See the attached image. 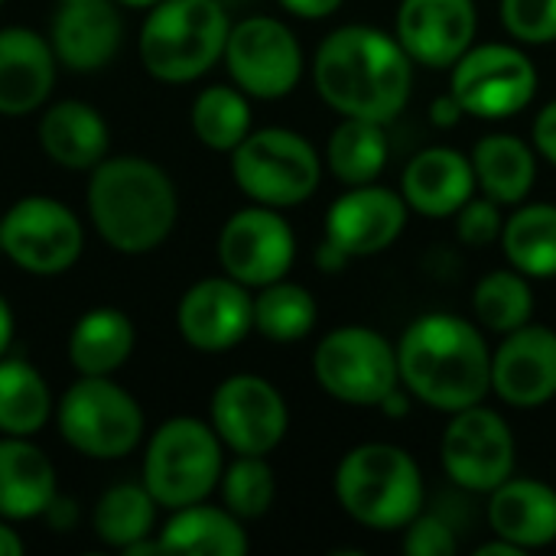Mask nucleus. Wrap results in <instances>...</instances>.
<instances>
[{
  "mask_svg": "<svg viewBox=\"0 0 556 556\" xmlns=\"http://www.w3.org/2000/svg\"><path fill=\"white\" fill-rule=\"evenodd\" d=\"M134 352V323L114 306L88 309L68 336V362L81 375H111Z\"/></svg>",
  "mask_w": 556,
  "mask_h": 556,
  "instance_id": "obj_28",
  "label": "nucleus"
},
{
  "mask_svg": "<svg viewBox=\"0 0 556 556\" xmlns=\"http://www.w3.org/2000/svg\"><path fill=\"white\" fill-rule=\"evenodd\" d=\"M0 251H3V244H0Z\"/></svg>",
  "mask_w": 556,
  "mask_h": 556,
  "instance_id": "obj_50",
  "label": "nucleus"
},
{
  "mask_svg": "<svg viewBox=\"0 0 556 556\" xmlns=\"http://www.w3.org/2000/svg\"><path fill=\"white\" fill-rule=\"evenodd\" d=\"M195 137L218 153H231L251 134V104L241 88L212 85L192 101Z\"/></svg>",
  "mask_w": 556,
  "mask_h": 556,
  "instance_id": "obj_33",
  "label": "nucleus"
},
{
  "mask_svg": "<svg viewBox=\"0 0 556 556\" xmlns=\"http://www.w3.org/2000/svg\"><path fill=\"white\" fill-rule=\"evenodd\" d=\"M316 326V300L300 283H267L254 296V329L274 342H296Z\"/></svg>",
  "mask_w": 556,
  "mask_h": 556,
  "instance_id": "obj_34",
  "label": "nucleus"
},
{
  "mask_svg": "<svg viewBox=\"0 0 556 556\" xmlns=\"http://www.w3.org/2000/svg\"><path fill=\"white\" fill-rule=\"evenodd\" d=\"M274 495H277V482H274V469L264 463V456H238L222 472L225 508L244 521L267 515L274 505Z\"/></svg>",
  "mask_w": 556,
  "mask_h": 556,
  "instance_id": "obj_36",
  "label": "nucleus"
},
{
  "mask_svg": "<svg viewBox=\"0 0 556 556\" xmlns=\"http://www.w3.org/2000/svg\"><path fill=\"white\" fill-rule=\"evenodd\" d=\"M329 169L345 186H368L388 166V137L384 124L368 117H345L326 147Z\"/></svg>",
  "mask_w": 556,
  "mask_h": 556,
  "instance_id": "obj_30",
  "label": "nucleus"
},
{
  "mask_svg": "<svg viewBox=\"0 0 556 556\" xmlns=\"http://www.w3.org/2000/svg\"><path fill=\"white\" fill-rule=\"evenodd\" d=\"M342 511L375 531H401L424 508V476L414 456L391 443H362L336 469Z\"/></svg>",
  "mask_w": 556,
  "mask_h": 556,
  "instance_id": "obj_4",
  "label": "nucleus"
},
{
  "mask_svg": "<svg viewBox=\"0 0 556 556\" xmlns=\"http://www.w3.org/2000/svg\"><path fill=\"white\" fill-rule=\"evenodd\" d=\"M176 323L192 349L228 352L254 329V296L231 277H208L186 290Z\"/></svg>",
  "mask_w": 556,
  "mask_h": 556,
  "instance_id": "obj_16",
  "label": "nucleus"
},
{
  "mask_svg": "<svg viewBox=\"0 0 556 556\" xmlns=\"http://www.w3.org/2000/svg\"><path fill=\"white\" fill-rule=\"evenodd\" d=\"M446 476L466 492H495L515 472L511 427L489 407L456 410L440 443Z\"/></svg>",
  "mask_w": 556,
  "mask_h": 556,
  "instance_id": "obj_13",
  "label": "nucleus"
},
{
  "mask_svg": "<svg viewBox=\"0 0 556 556\" xmlns=\"http://www.w3.org/2000/svg\"><path fill=\"white\" fill-rule=\"evenodd\" d=\"M280 7L303 20H323V16H332L342 7V0H280Z\"/></svg>",
  "mask_w": 556,
  "mask_h": 556,
  "instance_id": "obj_41",
  "label": "nucleus"
},
{
  "mask_svg": "<svg viewBox=\"0 0 556 556\" xmlns=\"http://www.w3.org/2000/svg\"><path fill=\"white\" fill-rule=\"evenodd\" d=\"M228 33L222 0H160L140 29V62L160 81H192L225 55Z\"/></svg>",
  "mask_w": 556,
  "mask_h": 556,
  "instance_id": "obj_5",
  "label": "nucleus"
},
{
  "mask_svg": "<svg viewBox=\"0 0 556 556\" xmlns=\"http://www.w3.org/2000/svg\"><path fill=\"white\" fill-rule=\"evenodd\" d=\"M0 3H3V0H0Z\"/></svg>",
  "mask_w": 556,
  "mask_h": 556,
  "instance_id": "obj_51",
  "label": "nucleus"
},
{
  "mask_svg": "<svg viewBox=\"0 0 556 556\" xmlns=\"http://www.w3.org/2000/svg\"><path fill=\"white\" fill-rule=\"evenodd\" d=\"M222 59L235 85L264 101L290 94L303 75V49L296 36L274 16H248L235 23Z\"/></svg>",
  "mask_w": 556,
  "mask_h": 556,
  "instance_id": "obj_12",
  "label": "nucleus"
},
{
  "mask_svg": "<svg viewBox=\"0 0 556 556\" xmlns=\"http://www.w3.org/2000/svg\"><path fill=\"white\" fill-rule=\"evenodd\" d=\"M231 176L257 205L290 208L306 202L323 176L316 147L287 127L251 130L231 150Z\"/></svg>",
  "mask_w": 556,
  "mask_h": 556,
  "instance_id": "obj_7",
  "label": "nucleus"
},
{
  "mask_svg": "<svg viewBox=\"0 0 556 556\" xmlns=\"http://www.w3.org/2000/svg\"><path fill=\"white\" fill-rule=\"evenodd\" d=\"M88 215L114 251L147 254L160 248L176 225V186L153 160H101L88 179Z\"/></svg>",
  "mask_w": 556,
  "mask_h": 556,
  "instance_id": "obj_3",
  "label": "nucleus"
},
{
  "mask_svg": "<svg viewBox=\"0 0 556 556\" xmlns=\"http://www.w3.org/2000/svg\"><path fill=\"white\" fill-rule=\"evenodd\" d=\"M407 228L404 195L384 186H352L329 205L326 238L349 257H371L388 251Z\"/></svg>",
  "mask_w": 556,
  "mask_h": 556,
  "instance_id": "obj_18",
  "label": "nucleus"
},
{
  "mask_svg": "<svg viewBox=\"0 0 556 556\" xmlns=\"http://www.w3.org/2000/svg\"><path fill=\"white\" fill-rule=\"evenodd\" d=\"M59 3H75V0H59Z\"/></svg>",
  "mask_w": 556,
  "mask_h": 556,
  "instance_id": "obj_49",
  "label": "nucleus"
},
{
  "mask_svg": "<svg viewBox=\"0 0 556 556\" xmlns=\"http://www.w3.org/2000/svg\"><path fill=\"white\" fill-rule=\"evenodd\" d=\"M39 143L65 169H94L108 153V124L85 101H59L39 117Z\"/></svg>",
  "mask_w": 556,
  "mask_h": 556,
  "instance_id": "obj_25",
  "label": "nucleus"
},
{
  "mask_svg": "<svg viewBox=\"0 0 556 556\" xmlns=\"http://www.w3.org/2000/svg\"><path fill=\"white\" fill-rule=\"evenodd\" d=\"M287 424L283 394L257 375H235L212 394V427L238 456H267L287 437Z\"/></svg>",
  "mask_w": 556,
  "mask_h": 556,
  "instance_id": "obj_14",
  "label": "nucleus"
},
{
  "mask_svg": "<svg viewBox=\"0 0 556 556\" xmlns=\"http://www.w3.org/2000/svg\"><path fill=\"white\" fill-rule=\"evenodd\" d=\"M502 248L511 267L525 277H556V205L534 202L518 208L502 228Z\"/></svg>",
  "mask_w": 556,
  "mask_h": 556,
  "instance_id": "obj_29",
  "label": "nucleus"
},
{
  "mask_svg": "<svg viewBox=\"0 0 556 556\" xmlns=\"http://www.w3.org/2000/svg\"><path fill=\"white\" fill-rule=\"evenodd\" d=\"M456 101L466 114L502 121L531 104L538 94V68L534 62L505 42L472 46L453 65V88Z\"/></svg>",
  "mask_w": 556,
  "mask_h": 556,
  "instance_id": "obj_11",
  "label": "nucleus"
},
{
  "mask_svg": "<svg viewBox=\"0 0 556 556\" xmlns=\"http://www.w3.org/2000/svg\"><path fill=\"white\" fill-rule=\"evenodd\" d=\"M160 551L186 556H244L248 534L241 528V518L228 508L195 502L176 508L169 525L160 531Z\"/></svg>",
  "mask_w": 556,
  "mask_h": 556,
  "instance_id": "obj_26",
  "label": "nucleus"
},
{
  "mask_svg": "<svg viewBox=\"0 0 556 556\" xmlns=\"http://www.w3.org/2000/svg\"><path fill=\"white\" fill-rule=\"evenodd\" d=\"M222 440L212 424L195 417L166 420L143 453V485L156 505L176 511L205 502L222 482Z\"/></svg>",
  "mask_w": 556,
  "mask_h": 556,
  "instance_id": "obj_6",
  "label": "nucleus"
},
{
  "mask_svg": "<svg viewBox=\"0 0 556 556\" xmlns=\"http://www.w3.org/2000/svg\"><path fill=\"white\" fill-rule=\"evenodd\" d=\"M469 160H472V169H476V182L498 205L525 202L534 179H538V156L515 134H489V137H482Z\"/></svg>",
  "mask_w": 556,
  "mask_h": 556,
  "instance_id": "obj_27",
  "label": "nucleus"
},
{
  "mask_svg": "<svg viewBox=\"0 0 556 556\" xmlns=\"http://www.w3.org/2000/svg\"><path fill=\"white\" fill-rule=\"evenodd\" d=\"M378 407H381L388 417H404V414L410 410V401H407V394H401V391L394 388V391H391V394H388V397H384Z\"/></svg>",
  "mask_w": 556,
  "mask_h": 556,
  "instance_id": "obj_44",
  "label": "nucleus"
},
{
  "mask_svg": "<svg viewBox=\"0 0 556 556\" xmlns=\"http://www.w3.org/2000/svg\"><path fill=\"white\" fill-rule=\"evenodd\" d=\"M3 254L36 277L65 274L81 257V222L75 212L46 195H26L0 218Z\"/></svg>",
  "mask_w": 556,
  "mask_h": 556,
  "instance_id": "obj_10",
  "label": "nucleus"
},
{
  "mask_svg": "<svg viewBox=\"0 0 556 556\" xmlns=\"http://www.w3.org/2000/svg\"><path fill=\"white\" fill-rule=\"evenodd\" d=\"M296 257V238L283 215L270 205L235 212L218 235V261L225 274L244 287H267L287 277Z\"/></svg>",
  "mask_w": 556,
  "mask_h": 556,
  "instance_id": "obj_15",
  "label": "nucleus"
},
{
  "mask_svg": "<svg viewBox=\"0 0 556 556\" xmlns=\"http://www.w3.org/2000/svg\"><path fill=\"white\" fill-rule=\"evenodd\" d=\"M502 23L521 42H556V0H502Z\"/></svg>",
  "mask_w": 556,
  "mask_h": 556,
  "instance_id": "obj_37",
  "label": "nucleus"
},
{
  "mask_svg": "<svg viewBox=\"0 0 556 556\" xmlns=\"http://www.w3.org/2000/svg\"><path fill=\"white\" fill-rule=\"evenodd\" d=\"M55 502V469L29 437L0 440V518L29 521Z\"/></svg>",
  "mask_w": 556,
  "mask_h": 556,
  "instance_id": "obj_24",
  "label": "nucleus"
},
{
  "mask_svg": "<svg viewBox=\"0 0 556 556\" xmlns=\"http://www.w3.org/2000/svg\"><path fill=\"white\" fill-rule=\"evenodd\" d=\"M525 551L521 547H515V544H508V541H495V544H482L479 551H476V556H521Z\"/></svg>",
  "mask_w": 556,
  "mask_h": 556,
  "instance_id": "obj_47",
  "label": "nucleus"
},
{
  "mask_svg": "<svg viewBox=\"0 0 556 556\" xmlns=\"http://www.w3.org/2000/svg\"><path fill=\"white\" fill-rule=\"evenodd\" d=\"M114 3H121V7H137V10H143V7H156L160 0H114Z\"/></svg>",
  "mask_w": 556,
  "mask_h": 556,
  "instance_id": "obj_48",
  "label": "nucleus"
},
{
  "mask_svg": "<svg viewBox=\"0 0 556 556\" xmlns=\"http://www.w3.org/2000/svg\"><path fill=\"white\" fill-rule=\"evenodd\" d=\"M397 365L407 394L443 414L482 404L492 391V352L463 316L427 313L414 319L401 336Z\"/></svg>",
  "mask_w": 556,
  "mask_h": 556,
  "instance_id": "obj_2",
  "label": "nucleus"
},
{
  "mask_svg": "<svg viewBox=\"0 0 556 556\" xmlns=\"http://www.w3.org/2000/svg\"><path fill=\"white\" fill-rule=\"evenodd\" d=\"M472 0H404L397 10V42L427 68H453L476 36Z\"/></svg>",
  "mask_w": 556,
  "mask_h": 556,
  "instance_id": "obj_17",
  "label": "nucleus"
},
{
  "mask_svg": "<svg viewBox=\"0 0 556 556\" xmlns=\"http://www.w3.org/2000/svg\"><path fill=\"white\" fill-rule=\"evenodd\" d=\"M121 13L114 0H75L62 3L52 20V52L75 72L104 68L121 46Z\"/></svg>",
  "mask_w": 556,
  "mask_h": 556,
  "instance_id": "obj_20",
  "label": "nucleus"
},
{
  "mask_svg": "<svg viewBox=\"0 0 556 556\" xmlns=\"http://www.w3.org/2000/svg\"><path fill=\"white\" fill-rule=\"evenodd\" d=\"M52 414V394L42 375L23 358H0V433L33 437Z\"/></svg>",
  "mask_w": 556,
  "mask_h": 556,
  "instance_id": "obj_31",
  "label": "nucleus"
},
{
  "mask_svg": "<svg viewBox=\"0 0 556 556\" xmlns=\"http://www.w3.org/2000/svg\"><path fill=\"white\" fill-rule=\"evenodd\" d=\"M59 433L88 459H121L143 437V410L108 375H81L59 401Z\"/></svg>",
  "mask_w": 556,
  "mask_h": 556,
  "instance_id": "obj_8",
  "label": "nucleus"
},
{
  "mask_svg": "<svg viewBox=\"0 0 556 556\" xmlns=\"http://www.w3.org/2000/svg\"><path fill=\"white\" fill-rule=\"evenodd\" d=\"M10 339H13V313H10L7 300L0 296V358H3L7 349H10Z\"/></svg>",
  "mask_w": 556,
  "mask_h": 556,
  "instance_id": "obj_45",
  "label": "nucleus"
},
{
  "mask_svg": "<svg viewBox=\"0 0 556 556\" xmlns=\"http://www.w3.org/2000/svg\"><path fill=\"white\" fill-rule=\"evenodd\" d=\"M489 525L495 538L538 551L556 541V489L538 479H505L489 502Z\"/></svg>",
  "mask_w": 556,
  "mask_h": 556,
  "instance_id": "obj_23",
  "label": "nucleus"
},
{
  "mask_svg": "<svg viewBox=\"0 0 556 556\" xmlns=\"http://www.w3.org/2000/svg\"><path fill=\"white\" fill-rule=\"evenodd\" d=\"M534 147L544 160H551L556 166V101H551L534 117Z\"/></svg>",
  "mask_w": 556,
  "mask_h": 556,
  "instance_id": "obj_40",
  "label": "nucleus"
},
{
  "mask_svg": "<svg viewBox=\"0 0 556 556\" xmlns=\"http://www.w3.org/2000/svg\"><path fill=\"white\" fill-rule=\"evenodd\" d=\"M23 554V541L16 538V531H10L3 521H0V556H20Z\"/></svg>",
  "mask_w": 556,
  "mask_h": 556,
  "instance_id": "obj_46",
  "label": "nucleus"
},
{
  "mask_svg": "<svg viewBox=\"0 0 556 556\" xmlns=\"http://www.w3.org/2000/svg\"><path fill=\"white\" fill-rule=\"evenodd\" d=\"M459 114H466V111H463V104L456 101L453 91H446V94H440L433 101V124L437 127H453L459 121Z\"/></svg>",
  "mask_w": 556,
  "mask_h": 556,
  "instance_id": "obj_42",
  "label": "nucleus"
},
{
  "mask_svg": "<svg viewBox=\"0 0 556 556\" xmlns=\"http://www.w3.org/2000/svg\"><path fill=\"white\" fill-rule=\"evenodd\" d=\"M410 55L375 26H342L323 39L313 62L319 98L342 117L394 121L410 98Z\"/></svg>",
  "mask_w": 556,
  "mask_h": 556,
  "instance_id": "obj_1",
  "label": "nucleus"
},
{
  "mask_svg": "<svg viewBox=\"0 0 556 556\" xmlns=\"http://www.w3.org/2000/svg\"><path fill=\"white\" fill-rule=\"evenodd\" d=\"M456 538H453V528L437 518V515H417L410 525H407V534H404V554L410 556H453L456 554Z\"/></svg>",
  "mask_w": 556,
  "mask_h": 556,
  "instance_id": "obj_39",
  "label": "nucleus"
},
{
  "mask_svg": "<svg viewBox=\"0 0 556 556\" xmlns=\"http://www.w3.org/2000/svg\"><path fill=\"white\" fill-rule=\"evenodd\" d=\"M349 261H352V257H349L339 244H332L329 238H326V241L319 244V251H316V267L326 270V274H339Z\"/></svg>",
  "mask_w": 556,
  "mask_h": 556,
  "instance_id": "obj_43",
  "label": "nucleus"
},
{
  "mask_svg": "<svg viewBox=\"0 0 556 556\" xmlns=\"http://www.w3.org/2000/svg\"><path fill=\"white\" fill-rule=\"evenodd\" d=\"M472 306L482 326L492 332H515L534 316V290L521 270H492L476 283Z\"/></svg>",
  "mask_w": 556,
  "mask_h": 556,
  "instance_id": "obj_35",
  "label": "nucleus"
},
{
  "mask_svg": "<svg viewBox=\"0 0 556 556\" xmlns=\"http://www.w3.org/2000/svg\"><path fill=\"white\" fill-rule=\"evenodd\" d=\"M476 192V169L472 160L450 147H430L417 153L404 169V202L407 208L446 218L456 215Z\"/></svg>",
  "mask_w": 556,
  "mask_h": 556,
  "instance_id": "obj_22",
  "label": "nucleus"
},
{
  "mask_svg": "<svg viewBox=\"0 0 556 556\" xmlns=\"http://www.w3.org/2000/svg\"><path fill=\"white\" fill-rule=\"evenodd\" d=\"M313 375L336 401L352 407H378L401 384L397 349L375 329L345 326L316 345Z\"/></svg>",
  "mask_w": 556,
  "mask_h": 556,
  "instance_id": "obj_9",
  "label": "nucleus"
},
{
  "mask_svg": "<svg viewBox=\"0 0 556 556\" xmlns=\"http://www.w3.org/2000/svg\"><path fill=\"white\" fill-rule=\"evenodd\" d=\"M456 231L469 248H485L492 241L502 238V212L495 199H469L459 212H456Z\"/></svg>",
  "mask_w": 556,
  "mask_h": 556,
  "instance_id": "obj_38",
  "label": "nucleus"
},
{
  "mask_svg": "<svg viewBox=\"0 0 556 556\" xmlns=\"http://www.w3.org/2000/svg\"><path fill=\"white\" fill-rule=\"evenodd\" d=\"M492 391L511 407H544L556 397V332L521 326L492 355Z\"/></svg>",
  "mask_w": 556,
  "mask_h": 556,
  "instance_id": "obj_19",
  "label": "nucleus"
},
{
  "mask_svg": "<svg viewBox=\"0 0 556 556\" xmlns=\"http://www.w3.org/2000/svg\"><path fill=\"white\" fill-rule=\"evenodd\" d=\"M55 62L52 42L36 29H0V114L16 117L36 111L52 91Z\"/></svg>",
  "mask_w": 556,
  "mask_h": 556,
  "instance_id": "obj_21",
  "label": "nucleus"
},
{
  "mask_svg": "<svg viewBox=\"0 0 556 556\" xmlns=\"http://www.w3.org/2000/svg\"><path fill=\"white\" fill-rule=\"evenodd\" d=\"M153 518H156V498L147 492V485H134V482H124V485H114L108 489L98 505H94V534L114 547V551H127L130 544L150 538V528H153Z\"/></svg>",
  "mask_w": 556,
  "mask_h": 556,
  "instance_id": "obj_32",
  "label": "nucleus"
}]
</instances>
